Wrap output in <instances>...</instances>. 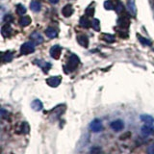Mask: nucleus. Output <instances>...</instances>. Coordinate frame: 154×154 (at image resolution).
Instances as JSON below:
<instances>
[{
    "instance_id": "obj_1",
    "label": "nucleus",
    "mask_w": 154,
    "mask_h": 154,
    "mask_svg": "<svg viewBox=\"0 0 154 154\" xmlns=\"http://www.w3.org/2000/svg\"><path fill=\"white\" fill-rule=\"evenodd\" d=\"M80 64V59H79V57L75 55V54H71L70 57L69 58V61H67V64L66 66H64V69H67L66 71V73L69 71H73L77 69V66H79Z\"/></svg>"
},
{
    "instance_id": "obj_2",
    "label": "nucleus",
    "mask_w": 154,
    "mask_h": 154,
    "mask_svg": "<svg viewBox=\"0 0 154 154\" xmlns=\"http://www.w3.org/2000/svg\"><path fill=\"white\" fill-rule=\"evenodd\" d=\"M35 51V43L33 42H27L20 46V53L22 55H29Z\"/></svg>"
},
{
    "instance_id": "obj_3",
    "label": "nucleus",
    "mask_w": 154,
    "mask_h": 154,
    "mask_svg": "<svg viewBox=\"0 0 154 154\" xmlns=\"http://www.w3.org/2000/svg\"><path fill=\"white\" fill-rule=\"evenodd\" d=\"M90 128L93 132L94 133H97V132H100L101 130L103 129V126H102V122H101L100 119H94L93 122H91V125H90Z\"/></svg>"
},
{
    "instance_id": "obj_4",
    "label": "nucleus",
    "mask_w": 154,
    "mask_h": 154,
    "mask_svg": "<svg viewBox=\"0 0 154 154\" xmlns=\"http://www.w3.org/2000/svg\"><path fill=\"white\" fill-rule=\"evenodd\" d=\"M61 52H62V46L60 45H53L50 48V56L53 58V59L58 60L61 56Z\"/></svg>"
},
{
    "instance_id": "obj_5",
    "label": "nucleus",
    "mask_w": 154,
    "mask_h": 154,
    "mask_svg": "<svg viewBox=\"0 0 154 154\" xmlns=\"http://www.w3.org/2000/svg\"><path fill=\"white\" fill-rule=\"evenodd\" d=\"M61 77L60 76H52V77H49L47 80H46V83L47 85H49L52 88H56L60 85L61 83Z\"/></svg>"
},
{
    "instance_id": "obj_6",
    "label": "nucleus",
    "mask_w": 154,
    "mask_h": 154,
    "mask_svg": "<svg viewBox=\"0 0 154 154\" xmlns=\"http://www.w3.org/2000/svg\"><path fill=\"white\" fill-rule=\"evenodd\" d=\"M36 65H38V66L41 67V69L43 70V72H47L48 70L50 69L51 67V64L48 62H45V61H42V60H35L34 61Z\"/></svg>"
},
{
    "instance_id": "obj_7",
    "label": "nucleus",
    "mask_w": 154,
    "mask_h": 154,
    "mask_svg": "<svg viewBox=\"0 0 154 154\" xmlns=\"http://www.w3.org/2000/svg\"><path fill=\"white\" fill-rule=\"evenodd\" d=\"M30 38L35 45H41L45 41V38H42V36L38 32H33L30 36Z\"/></svg>"
},
{
    "instance_id": "obj_8",
    "label": "nucleus",
    "mask_w": 154,
    "mask_h": 154,
    "mask_svg": "<svg viewBox=\"0 0 154 154\" xmlns=\"http://www.w3.org/2000/svg\"><path fill=\"white\" fill-rule=\"evenodd\" d=\"M12 32H13V29L11 27L9 23H6L4 24V25L1 27V35L4 37V38H8L12 35Z\"/></svg>"
},
{
    "instance_id": "obj_9",
    "label": "nucleus",
    "mask_w": 154,
    "mask_h": 154,
    "mask_svg": "<svg viewBox=\"0 0 154 154\" xmlns=\"http://www.w3.org/2000/svg\"><path fill=\"white\" fill-rule=\"evenodd\" d=\"M124 127V123L122 120H115V122H113L112 123H111V128H112L114 131L116 132H119V131H122V130L123 129Z\"/></svg>"
},
{
    "instance_id": "obj_10",
    "label": "nucleus",
    "mask_w": 154,
    "mask_h": 154,
    "mask_svg": "<svg viewBox=\"0 0 154 154\" xmlns=\"http://www.w3.org/2000/svg\"><path fill=\"white\" fill-rule=\"evenodd\" d=\"M118 25L119 27H122V29H127L130 25V20L127 17H120L118 19Z\"/></svg>"
},
{
    "instance_id": "obj_11",
    "label": "nucleus",
    "mask_w": 154,
    "mask_h": 154,
    "mask_svg": "<svg viewBox=\"0 0 154 154\" xmlns=\"http://www.w3.org/2000/svg\"><path fill=\"white\" fill-rule=\"evenodd\" d=\"M127 9L129 11V14L132 17H135L137 14V8L136 4H135V0H128L127 2Z\"/></svg>"
},
{
    "instance_id": "obj_12",
    "label": "nucleus",
    "mask_w": 154,
    "mask_h": 154,
    "mask_svg": "<svg viewBox=\"0 0 154 154\" xmlns=\"http://www.w3.org/2000/svg\"><path fill=\"white\" fill-rule=\"evenodd\" d=\"M73 12H74V10L72 8V5L70 4L66 5V6L62 9V14L65 17H69L71 14H73Z\"/></svg>"
},
{
    "instance_id": "obj_13",
    "label": "nucleus",
    "mask_w": 154,
    "mask_h": 154,
    "mask_svg": "<svg viewBox=\"0 0 154 154\" xmlns=\"http://www.w3.org/2000/svg\"><path fill=\"white\" fill-rule=\"evenodd\" d=\"M141 132L143 134V136L147 137V136H150V135L154 134V129L150 126V125L147 124V125H144V126L142 127Z\"/></svg>"
},
{
    "instance_id": "obj_14",
    "label": "nucleus",
    "mask_w": 154,
    "mask_h": 154,
    "mask_svg": "<svg viewBox=\"0 0 154 154\" xmlns=\"http://www.w3.org/2000/svg\"><path fill=\"white\" fill-rule=\"evenodd\" d=\"M77 42L78 43L83 47H88L89 46V38L85 35H80L77 37Z\"/></svg>"
},
{
    "instance_id": "obj_15",
    "label": "nucleus",
    "mask_w": 154,
    "mask_h": 154,
    "mask_svg": "<svg viewBox=\"0 0 154 154\" xmlns=\"http://www.w3.org/2000/svg\"><path fill=\"white\" fill-rule=\"evenodd\" d=\"M31 107L34 111L38 112V111L42 110L43 105H42V102L40 99H35V100H33V102L31 103Z\"/></svg>"
},
{
    "instance_id": "obj_16",
    "label": "nucleus",
    "mask_w": 154,
    "mask_h": 154,
    "mask_svg": "<svg viewBox=\"0 0 154 154\" xmlns=\"http://www.w3.org/2000/svg\"><path fill=\"white\" fill-rule=\"evenodd\" d=\"M45 34L48 38H54L58 36V30L54 27H48L45 30Z\"/></svg>"
},
{
    "instance_id": "obj_17",
    "label": "nucleus",
    "mask_w": 154,
    "mask_h": 154,
    "mask_svg": "<svg viewBox=\"0 0 154 154\" xmlns=\"http://www.w3.org/2000/svg\"><path fill=\"white\" fill-rule=\"evenodd\" d=\"M32 22V19L29 16H22L21 18L19 19V24L22 27H27L29 24Z\"/></svg>"
},
{
    "instance_id": "obj_18",
    "label": "nucleus",
    "mask_w": 154,
    "mask_h": 154,
    "mask_svg": "<svg viewBox=\"0 0 154 154\" xmlns=\"http://www.w3.org/2000/svg\"><path fill=\"white\" fill-rule=\"evenodd\" d=\"M42 8V4L41 2H38V0H33L30 3V9L33 12H40Z\"/></svg>"
},
{
    "instance_id": "obj_19",
    "label": "nucleus",
    "mask_w": 154,
    "mask_h": 154,
    "mask_svg": "<svg viewBox=\"0 0 154 154\" xmlns=\"http://www.w3.org/2000/svg\"><path fill=\"white\" fill-rule=\"evenodd\" d=\"M140 119H141V120H143L144 123H146L148 125H152L154 123V119L149 115H142L141 117H140Z\"/></svg>"
},
{
    "instance_id": "obj_20",
    "label": "nucleus",
    "mask_w": 154,
    "mask_h": 154,
    "mask_svg": "<svg viewBox=\"0 0 154 154\" xmlns=\"http://www.w3.org/2000/svg\"><path fill=\"white\" fill-rule=\"evenodd\" d=\"M101 38H102L103 41H105L106 42H108V43H113V42H116L115 36L111 35V34H103V35L101 36Z\"/></svg>"
},
{
    "instance_id": "obj_21",
    "label": "nucleus",
    "mask_w": 154,
    "mask_h": 154,
    "mask_svg": "<svg viewBox=\"0 0 154 154\" xmlns=\"http://www.w3.org/2000/svg\"><path fill=\"white\" fill-rule=\"evenodd\" d=\"M79 23H80V26H81V27H83V28H89V27L91 26V21H90V20H89L88 17H82L80 18Z\"/></svg>"
},
{
    "instance_id": "obj_22",
    "label": "nucleus",
    "mask_w": 154,
    "mask_h": 154,
    "mask_svg": "<svg viewBox=\"0 0 154 154\" xmlns=\"http://www.w3.org/2000/svg\"><path fill=\"white\" fill-rule=\"evenodd\" d=\"M16 11H17V14H18V16H23V14H26L27 10H26V8H25V6H24V5H22V4H17V5Z\"/></svg>"
},
{
    "instance_id": "obj_23",
    "label": "nucleus",
    "mask_w": 154,
    "mask_h": 154,
    "mask_svg": "<svg viewBox=\"0 0 154 154\" xmlns=\"http://www.w3.org/2000/svg\"><path fill=\"white\" fill-rule=\"evenodd\" d=\"M13 58H14L13 53L11 51H7L6 53H4V54H3L2 60H3L4 63H9V62H11L13 60Z\"/></svg>"
},
{
    "instance_id": "obj_24",
    "label": "nucleus",
    "mask_w": 154,
    "mask_h": 154,
    "mask_svg": "<svg viewBox=\"0 0 154 154\" xmlns=\"http://www.w3.org/2000/svg\"><path fill=\"white\" fill-rule=\"evenodd\" d=\"M91 26L93 27L95 31H100V21L99 19L97 18H94L91 20Z\"/></svg>"
},
{
    "instance_id": "obj_25",
    "label": "nucleus",
    "mask_w": 154,
    "mask_h": 154,
    "mask_svg": "<svg viewBox=\"0 0 154 154\" xmlns=\"http://www.w3.org/2000/svg\"><path fill=\"white\" fill-rule=\"evenodd\" d=\"M116 12L118 14H122L124 13V6L122 2H118L117 6H116Z\"/></svg>"
},
{
    "instance_id": "obj_26",
    "label": "nucleus",
    "mask_w": 154,
    "mask_h": 154,
    "mask_svg": "<svg viewBox=\"0 0 154 154\" xmlns=\"http://www.w3.org/2000/svg\"><path fill=\"white\" fill-rule=\"evenodd\" d=\"M21 133L23 134H28L29 131H30V126L27 122H22L21 123V129H20Z\"/></svg>"
},
{
    "instance_id": "obj_27",
    "label": "nucleus",
    "mask_w": 154,
    "mask_h": 154,
    "mask_svg": "<svg viewBox=\"0 0 154 154\" xmlns=\"http://www.w3.org/2000/svg\"><path fill=\"white\" fill-rule=\"evenodd\" d=\"M138 38L139 41L141 42V43H143V45H151V42L148 40L146 38H143L141 35H138Z\"/></svg>"
},
{
    "instance_id": "obj_28",
    "label": "nucleus",
    "mask_w": 154,
    "mask_h": 154,
    "mask_svg": "<svg viewBox=\"0 0 154 154\" xmlns=\"http://www.w3.org/2000/svg\"><path fill=\"white\" fill-rule=\"evenodd\" d=\"M94 5L93 4H91L90 6L87 8L86 10V14H87V17H93L94 16Z\"/></svg>"
},
{
    "instance_id": "obj_29",
    "label": "nucleus",
    "mask_w": 154,
    "mask_h": 154,
    "mask_svg": "<svg viewBox=\"0 0 154 154\" xmlns=\"http://www.w3.org/2000/svg\"><path fill=\"white\" fill-rule=\"evenodd\" d=\"M104 8L106 9V10H113L115 7H114V4H113V2L111 1V0H106V1L104 2Z\"/></svg>"
},
{
    "instance_id": "obj_30",
    "label": "nucleus",
    "mask_w": 154,
    "mask_h": 154,
    "mask_svg": "<svg viewBox=\"0 0 154 154\" xmlns=\"http://www.w3.org/2000/svg\"><path fill=\"white\" fill-rule=\"evenodd\" d=\"M4 21L6 22V23H10V22H12L14 20V18H13V16L12 14H6V16L4 17Z\"/></svg>"
},
{
    "instance_id": "obj_31",
    "label": "nucleus",
    "mask_w": 154,
    "mask_h": 154,
    "mask_svg": "<svg viewBox=\"0 0 154 154\" xmlns=\"http://www.w3.org/2000/svg\"><path fill=\"white\" fill-rule=\"evenodd\" d=\"M147 152L150 153V154H154V144L152 146H149L148 148H147Z\"/></svg>"
},
{
    "instance_id": "obj_32",
    "label": "nucleus",
    "mask_w": 154,
    "mask_h": 154,
    "mask_svg": "<svg viewBox=\"0 0 154 154\" xmlns=\"http://www.w3.org/2000/svg\"><path fill=\"white\" fill-rule=\"evenodd\" d=\"M99 151H101V149L98 147H94V148L91 149V152H99Z\"/></svg>"
},
{
    "instance_id": "obj_33",
    "label": "nucleus",
    "mask_w": 154,
    "mask_h": 154,
    "mask_svg": "<svg viewBox=\"0 0 154 154\" xmlns=\"http://www.w3.org/2000/svg\"><path fill=\"white\" fill-rule=\"evenodd\" d=\"M5 113H6V112H5V110H4V109H2V110H1L2 118H3V119H7V118L9 117V116H8V117H7V116H6V114H5ZM7 115H9V114H7Z\"/></svg>"
},
{
    "instance_id": "obj_34",
    "label": "nucleus",
    "mask_w": 154,
    "mask_h": 154,
    "mask_svg": "<svg viewBox=\"0 0 154 154\" xmlns=\"http://www.w3.org/2000/svg\"><path fill=\"white\" fill-rule=\"evenodd\" d=\"M59 1H60V0H49V2H50L51 4H53V5L58 4V3H59Z\"/></svg>"
}]
</instances>
